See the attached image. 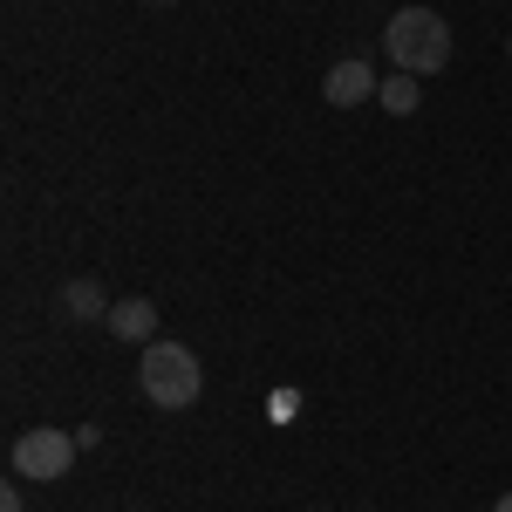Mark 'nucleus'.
I'll use <instances>...</instances> for the list:
<instances>
[{"label":"nucleus","mask_w":512,"mask_h":512,"mask_svg":"<svg viewBox=\"0 0 512 512\" xmlns=\"http://www.w3.org/2000/svg\"><path fill=\"white\" fill-rule=\"evenodd\" d=\"M383 48H390V62L403 76L424 82L451 62V21L431 14V7H403V14H390V28H383Z\"/></svg>","instance_id":"1"},{"label":"nucleus","mask_w":512,"mask_h":512,"mask_svg":"<svg viewBox=\"0 0 512 512\" xmlns=\"http://www.w3.org/2000/svg\"><path fill=\"white\" fill-rule=\"evenodd\" d=\"M137 383H144V396H151L158 410H192L198 390H205V369H198V355L185 349V342H151Z\"/></svg>","instance_id":"2"},{"label":"nucleus","mask_w":512,"mask_h":512,"mask_svg":"<svg viewBox=\"0 0 512 512\" xmlns=\"http://www.w3.org/2000/svg\"><path fill=\"white\" fill-rule=\"evenodd\" d=\"M82 437L55 431V424H41V431H21L14 437V478H41V485H55V478H69V465H76Z\"/></svg>","instance_id":"3"},{"label":"nucleus","mask_w":512,"mask_h":512,"mask_svg":"<svg viewBox=\"0 0 512 512\" xmlns=\"http://www.w3.org/2000/svg\"><path fill=\"white\" fill-rule=\"evenodd\" d=\"M383 82H376V69L369 62H335L328 76H321V96L335 103V110H355V103H369Z\"/></svg>","instance_id":"4"},{"label":"nucleus","mask_w":512,"mask_h":512,"mask_svg":"<svg viewBox=\"0 0 512 512\" xmlns=\"http://www.w3.org/2000/svg\"><path fill=\"white\" fill-rule=\"evenodd\" d=\"M110 335H117V342H151V335H158V308H151V301H110Z\"/></svg>","instance_id":"5"},{"label":"nucleus","mask_w":512,"mask_h":512,"mask_svg":"<svg viewBox=\"0 0 512 512\" xmlns=\"http://www.w3.org/2000/svg\"><path fill=\"white\" fill-rule=\"evenodd\" d=\"M62 315L96 321V315H110V301H103V287H96V280H69V287H62Z\"/></svg>","instance_id":"6"},{"label":"nucleus","mask_w":512,"mask_h":512,"mask_svg":"<svg viewBox=\"0 0 512 512\" xmlns=\"http://www.w3.org/2000/svg\"><path fill=\"white\" fill-rule=\"evenodd\" d=\"M376 103H383L390 117H410V110L424 103V96H417V76H403V69H396V76L383 82V89H376Z\"/></svg>","instance_id":"7"},{"label":"nucleus","mask_w":512,"mask_h":512,"mask_svg":"<svg viewBox=\"0 0 512 512\" xmlns=\"http://www.w3.org/2000/svg\"><path fill=\"white\" fill-rule=\"evenodd\" d=\"M0 512H21V485H7V492H0Z\"/></svg>","instance_id":"8"},{"label":"nucleus","mask_w":512,"mask_h":512,"mask_svg":"<svg viewBox=\"0 0 512 512\" xmlns=\"http://www.w3.org/2000/svg\"><path fill=\"white\" fill-rule=\"evenodd\" d=\"M492 512H512V492H506V499H499V506H492Z\"/></svg>","instance_id":"9"},{"label":"nucleus","mask_w":512,"mask_h":512,"mask_svg":"<svg viewBox=\"0 0 512 512\" xmlns=\"http://www.w3.org/2000/svg\"><path fill=\"white\" fill-rule=\"evenodd\" d=\"M506 62H512V35H506Z\"/></svg>","instance_id":"10"},{"label":"nucleus","mask_w":512,"mask_h":512,"mask_svg":"<svg viewBox=\"0 0 512 512\" xmlns=\"http://www.w3.org/2000/svg\"><path fill=\"white\" fill-rule=\"evenodd\" d=\"M151 7H171V0H151Z\"/></svg>","instance_id":"11"}]
</instances>
